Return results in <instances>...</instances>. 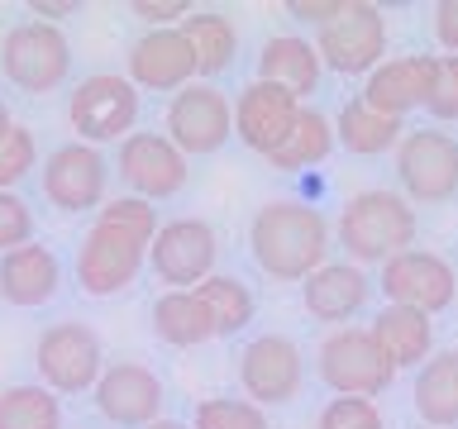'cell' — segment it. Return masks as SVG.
<instances>
[{"label": "cell", "instance_id": "4dcf8cb0", "mask_svg": "<svg viewBox=\"0 0 458 429\" xmlns=\"http://www.w3.org/2000/svg\"><path fill=\"white\" fill-rule=\"evenodd\" d=\"M191 429H272V420L249 396H206L191 410Z\"/></svg>", "mask_w": 458, "mask_h": 429}, {"label": "cell", "instance_id": "ba28073f", "mask_svg": "<svg viewBox=\"0 0 458 429\" xmlns=\"http://www.w3.org/2000/svg\"><path fill=\"white\" fill-rule=\"evenodd\" d=\"M396 181L411 206H444L458 196V139L444 129H406L396 143Z\"/></svg>", "mask_w": 458, "mask_h": 429}, {"label": "cell", "instance_id": "44dd1931", "mask_svg": "<svg viewBox=\"0 0 458 429\" xmlns=\"http://www.w3.org/2000/svg\"><path fill=\"white\" fill-rule=\"evenodd\" d=\"M368 296H372V282L353 263H325L301 282V306H306V315L320 324H339V329L368 306Z\"/></svg>", "mask_w": 458, "mask_h": 429}, {"label": "cell", "instance_id": "52a82bcc", "mask_svg": "<svg viewBox=\"0 0 458 429\" xmlns=\"http://www.w3.org/2000/svg\"><path fill=\"white\" fill-rule=\"evenodd\" d=\"M315 372H320V382L335 396H372L377 400L396 382V367L386 363L382 349L372 343V334L358 324L329 329L325 343L315 349Z\"/></svg>", "mask_w": 458, "mask_h": 429}, {"label": "cell", "instance_id": "8d00e7d4", "mask_svg": "<svg viewBox=\"0 0 458 429\" xmlns=\"http://www.w3.org/2000/svg\"><path fill=\"white\" fill-rule=\"evenodd\" d=\"M129 10H134L148 29H177L186 14H191V5H186V0H134Z\"/></svg>", "mask_w": 458, "mask_h": 429}, {"label": "cell", "instance_id": "60d3db41", "mask_svg": "<svg viewBox=\"0 0 458 429\" xmlns=\"http://www.w3.org/2000/svg\"><path fill=\"white\" fill-rule=\"evenodd\" d=\"M148 429H191V425H182V420H153Z\"/></svg>", "mask_w": 458, "mask_h": 429}, {"label": "cell", "instance_id": "ab89813d", "mask_svg": "<svg viewBox=\"0 0 458 429\" xmlns=\"http://www.w3.org/2000/svg\"><path fill=\"white\" fill-rule=\"evenodd\" d=\"M81 5L77 0H29V20L38 24H57V20H77Z\"/></svg>", "mask_w": 458, "mask_h": 429}, {"label": "cell", "instance_id": "836d02e7", "mask_svg": "<svg viewBox=\"0 0 458 429\" xmlns=\"http://www.w3.org/2000/svg\"><path fill=\"white\" fill-rule=\"evenodd\" d=\"M96 224H114V229H124V234H134L148 243L157 234V210L148 206V200H139V196H110L106 206L96 210Z\"/></svg>", "mask_w": 458, "mask_h": 429}, {"label": "cell", "instance_id": "d6986e66", "mask_svg": "<svg viewBox=\"0 0 458 429\" xmlns=\"http://www.w3.org/2000/svg\"><path fill=\"white\" fill-rule=\"evenodd\" d=\"M429 96V53L386 57L363 77V105L386 114V120H406L411 110H425Z\"/></svg>", "mask_w": 458, "mask_h": 429}, {"label": "cell", "instance_id": "9c48e42d", "mask_svg": "<svg viewBox=\"0 0 458 429\" xmlns=\"http://www.w3.org/2000/svg\"><path fill=\"white\" fill-rule=\"evenodd\" d=\"M310 43L320 53V67L339 77H368L386 53V14L368 0H344V10L325 29H315Z\"/></svg>", "mask_w": 458, "mask_h": 429}, {"label": "cell", "instance_id": "e575fe53", "mask_svg": "<svg viewBox=\"0 0 458 429\" xmlns=\"http://www.w3.org/2000/svg\"><path fill=\"white\" fill-rule=\"evenodd\" d=\"M425 110L435 114L439 124H454L458 120V57L454 53L429 57V96H425Z\"/></svg>", "mask_w": 458, "mask_h": 429}, {"label": "cell", "instance_id": "6da1fadb", "mask_svg": "<svg viewBox=\"0 0 458 429\" xmlns=\"http://www.w3.org/2000/svg\"><path fill=\"white\" fill-rule=\"evenodd\" d=\"M249 253L272 282H306L329 263V220L306 200H267L249 220Z\"/></svg>", "mask_w": 458, "mask_h": 429}, {"label": "cell", "instance_id": "7402d4cb", "mask_svg": "<svg viewBox=\"0 0 458 429\" xmlns=\"http://www.w3.org/2000/svg\"><path fill=\"white\" fill-rule=\"evenodd\" d=\"M372 343L382 349V358L401 367H420L429 353H435V320L420 310H406V306H382L368 324Z\"/></svg>", "mask_w": 458, "mask_h": 429}, {"label": "cell", "instance_id": "277c9868", "mask_svg": "<svg viewBox=\"0 0 458 429\" xmlns=\"http://www.w3.org/2000/svg\"><path fill=\"white\" fill-rule=\"evenodd\" d=\"M34 367L38 386H48L53 396H86L96 391L100 372H106V343L91 324L57 320L34 343Z\"/></svg>", "mask_w": 458, "mask_h": 429}, {"label": "cell", "instance_id": "4fadbf2b", "mask_svg": "<svg viewBox=\"0 0 458 429\" xmlns=\"http://www.w3.org/2000/svg\"><path fill=\"white\" fill-rule=\"evenodd\" d=\"M220 263V239L206 220H167L157 224V234L148 239V267L167 291H191L215 272Z\"/></svg>", "mask_w": 458, "mask_h": 429}, {"label": "cell", "instance_id": "f546056e", "mask_svg": "<svg viewBox=\"0 0 458 429\" xmlns=\"http://www.w3.org/2000/svg\"><path fill=\"white\" fill-rule=\"evenodd\" d=\"M0 429H63V396L38 382H20L0 391Z\"/></svg>", "mask_w": 458, "mask_h": 429}, {"label": "cell", "instance_id": "7c38bea8", "mask_svg": "<svg viewBox=\"0 0 458 429\" xmlns=\"http://www.w3.org/2000/svg\"><path fill=\"white\" fill-rule=\"evenodd\" d=\"M239 386L253 406H292L306 391V353L292 334H258L239 353Z\"/></svg>", "mask_w": 458, "mask_h": 429}, {"label": "cell", "instance_id": "1f68e13d", "mask_svg": "<svg viewBox=\"0 0 458 429\" xmlns=\"http://www.w3.org/2000/svg\"><path fill=\"white\" fill-rule=\"evenodd\" d=\"M315 429H386V415L372 396H335L315 415Z\"/></svg>", "mask_w": 458, "mask_h": 429}, {"label": "cell", "instance_id": "8fae6325", "mask_svg": "<svg viewBox=\"0 0 458 429\" xmlns=\"http://www.w3.org/2000/svg\"><path fill=\"white\" fill-rule=\"evenodd\" d=\"M38 186H43V200L63 214L100 210L110 200V157L100 148H91V143L72 139L43 157Z\"/></svg>", "mask_w": 458, "mask_h": 429}, {"label": "cell", "instance_id": "3957f363", "mask_svg": "<svg viewBox=\"0 0 458 429\" xmlns=\"http://www.w3.org/2000/svg\"><path fill=\"white\" fill-rule=\"evenodd\" d=\"M139 110H143V96L134 91V81L120 77V72H91L72 86L67 96V124L77 143H120L134 134L139 124Z\"/></svg>", "mask_w": 458, "mask_h": 429}, {"label": "cell", "instance_id": "7a4b0ae2", "mask_svg": "<svg viewBox=\"0 0 458 429\" xmlns=\"http://www.w3.org/2000/svg\"><path fill=\"white\" fill-rule=\"evenodd\" d=\"M415 234H420L415 206L401 191H382V186L349 196L339 210V224H335V239L353 267H363V263L382 267L386 257L415 248Z\"/></svg>", "mask_w": 458, "mask_h": 429}, {"label": "cell", "instance_id": "484cf974", "mask_svg": "<svg viewBox=\"0 0 458 429\" xmlns=\"http://www.w3.org/2000/svg\"><path fill=\"white\" fill-rule=\"evenodd\" d=\"M177 29H182V38L191 43L196 72L206 81L234 67V57H239V29H234L229 14H220V10H191Z\"/></svg>", "mask_w": 458, "mask_h": 429}, {"label": "cell", "instance_id": "9a60e30c", "mask_svg": "<svg viewBox=\"0 0 458 429\" xmlns=\"http://www.w3.org/2000/svg\"><path fill=\"white\" fill-rule=\"evenodd\" d=\"M382 296L386 306H406L435 320L458 300V272L429 248H406L382 263Z\"/></svg>", "mask_w": 458, "mask_h": 429}, {"label": "cell", "instance_id": "d590c367", "mask_svg": "<svg viewBox=\"0 0 458 429\" xmlns=\"http://www.w3.org/2000/svg\"><path fill=\"white\" fill-rule=\"evenodd\" d=\"M24 243H34V210L24 196L0 191V253L24 248Z\"/></svg>", "mask_w": 458, "mask_h": 429}, {"label": "cell", "instance_id": "d6a6232c", "mask_svg": "<svg viewBox=\"0 0 458 429\" xmlns=\"http://www.w3.org/2000/svg\"><path fill=\"white\" fill-rule=\"evenodd\" d=\"M38 167V143L24 124H10L0 134V191H14L29 172Z\"/></svg>", "mask_w": 458, "mask_h": 429}, {"label": "cell", "instance_id": "f35d334b", "mask_svg": "<svg viewBox=\"0 0 458 429\" xmlns=\"http://www.w3.org/2000/svg\"><path fill=\"white\" fill-rule=\"evenodd\" d=\"M435 38L444 43V53L458 57V0H439L435 5Z\"/></svg>", "mask_w": 458, "mask_h": 429}, {"label": "cell", "instance_id": "30bf717a", "mask_svg": "<svg viewBox=\"0 0 458 429\" xmlns=\"http://www.w3.org/2000/svg\"><path fill=\"white\" fill-rule=\"evenodd\" d=\"M163 134L177 143L186 157H210L234 139V100L215 81H191L167 100Z\"/></svg>", "mask_w": 458, "mask_h": 429}, {"label": "cell", "instance_id": "cb8c5ba5", "mask_svg": "<svg viewBox=\"0 0 458 429\" xmlns=\"http://www.w3.org/2000/svg\"><path fill=\"white\" fill-rule=\"evenodd\" d=\"M411 400H415V415H420L429 429H454L458 425V349H439V353L425 358L420 372H415Z\"/></svg>", "mask_w": 458, "mask_h": 429}, {"label": "cell", "instance_id": "ffe728a7", "mask_svg": "<svg viewBox=\"0 0 458 429\" xmlns=\"http://www.w3.org/2000/svg\"><path fill=\"white\" fill-rule=\"evenodd\" d=\"M63 286V263L48 243H24V248L0 253V300L14 310H38L48 306Z\"/></svg>", "mask_w": 458, "mask_h": 429}, {"label": "cell", "instance_id": "5b68a950", "mask_svg": "<svg viewBox=\"0 0 458 429\" xmlns=\"http://www.w3.org/2000/svg\"><path fill=\"white\" fill-rule=\"evenodd\" d=\"M0 72H5L10 86H20L29 96H48L57 86H67L72 43L63 24H38V20L10 24L5 38H0Z\"/></svg>", "mask_w": 458, "mask_h": 429}, {"label": "cell", "instance_id": "7bdbcfd3", "mask_svg": "<svg viewBox=\"0 0 458 429\" xmlns=\"http://www.w3.org/2000/svg\"><path fill=\"white\" fill-rule=\"evenodd\" d=\"M81 429H86V425H81Z\"/></svg>", "mask_w": 458, "mask_h": 429}, {"label": "cell", "instance_id": "74e56055", "mask_svg": "<svg viewBox=\"0 0 458 429\" xmlns=\"http://www.w3.org/2000/svg\"><path fill=\"white\" fill-rule=\"evenodd\" d=\"M339 10H344V0H292V5H286V14H292V20L315 24V29H325Z\"/></svg>", "mask_w": 458, "mask_h": 429}, {"label": "cell", "instance_id": "f1b7e54d", "mask_svg": "<svg viewBox=\"0 0 458 429\" xmlns=\"http://www.w3.org/2000/svg\"><path fill=\"white\" fill-rule=\"evenodd\" d=\"M335 148H339V143H335V120H325L320 110L301 105L292 139H286L282 148L267 157V163L277 167V172H306V167H320Z\"/></svg>", "mask_w": 458, "mask_h": 429}, {"label": "cell", "instance_id": "83f0119b", "mask_svg": "<svg viewBox=\"0 0 458 429\" xmlns=\"http://www.w3.org/2000/svg\"><path fill=\"white\" fill-rule=\"evenodd\" d=\"M401 134H406V120H386V114L368 110L363 100H344L339 120H335V143H344L349 153L358 157H377V153H392Z\"/></svg>", "mask_w": 458, "mask_h": 429}, {"label": "cell", "instance_id": "2e32d148", "mask_svg": "<svg viewBox=\"0 0 458 429\" xmlns=\"http://www.w3.org/2000/svg\"><path fill=\"white\" fill-rule=\"evenodd\" d=\"M91 396H96L100 420L114 429H148L153 420H163V406H167L163 377L148 363H134V358L106 363Z\"/></svg>", "mask_w": 458, "mask_h": 429}, {"label": "cell", "instance_id": "5bb4252c", "mask_svg": "<svg viewBox=\"0 0 458 429\" xmlns=\"http://www.w3.org/2000/svg\"><path fill=\"white\" fill-rule=\"evenodd\" d=\"M148 267V243L114 224H91L77 248V286L86 296H120Z\"/></svg>", "mask_w": 458, "mask_h": 429}, {"label": "cell", "instance_id": "d4e9b609", "mask_svg": "<svg viewBox=\"0 0 458 429\" xmlns=\"http://www.w3.org/2000/svg\"><path fill=\"white\" fill-rule=\"evenodd\" d=\"M196 300L206 306L210 315V324H215V339H234L243 334V329L253 324V315H258V296H253V286L234 277V272H210L200 286H191Z\"/></svg>", "mask_w": 458, "mask_h": 429}, {"label": "cell", "instance_id": "ac0fdd59", "mask_svg": "<svg viewBox=\"0 0 458 429\" xmlns=\"http://www.w3.org/2000/svg\"><path fill=\"white\" fill-rule=\"evenodd\" d=\"M129 81L134 91H167L177 96L182 86H191L196 72V53L191 43L182 38V29H143V34L129 43Z\"/></svg>", "mask_w": 458, "mask_h": 429}, {"label": "cell", "instance_id": "4316f807", "mask_svg": "<svg viewBox=\"0 0 458 429\" xmlns=\"http://www.w3.org/2000/svg\"><path fill=\"white\" fill-rule=\"evenodd\" d=\"M148 324L167 349H200V343L215 339V324L206 306L196 300V291H163L148 310Z\"/></svg>", "mask_w": 458, "mask_h": 429}, {"label": "cell", "instance_id": "8992f818", "mask_svg": "<svg viewBox=\"0 0 458 429\" xmlns=\"http://www.w3.org/2000/svg\"><path fill=\"white\" fill-rule=\"evenodd\" d=\"M110 172L129 186V196L157 206V200H172V196L186 191V181H191V157H186L167 134H153V129L139 134L134 129L129 139L114 143V167Z\"/></svg>", "mask_w": 458, "mask_h": 429}, {"label": "cell", "instance_id": "b9f144b4", "mask_svg": "<svg viewBox=\"0 0 458 429\" xmlns=\"http://www.w3.org/2000/svg\"><path fill=\"white\" fill-rule=\"evenodd\" d=\"M10 124H14V120H10V105H5V100H0V134H5Z\"/></svg>", "mask_w": 458, "mask_h": 429}, {"label": "cell", "instance_id": "e0dca14e", "mask_svg": "<svg viewBox=\"0 0 458 429\" xmlns=\"http://www.w3.org/2000/svg\"><path fill=\"white\" fill-rule=\"evenodd\" d=\"M301 105H306V100L292 96L286 86H272V81L253 77L234 96V139L243 148H253L258 157H272L286 139H292Z\"/></svg>", "mask_w": 458, "mask_h": 429}, {"label": "cell", "instance_id": "603a6c76", "mask_svg": "<svg viewBox=\"0 0 458 429\" xmlns=\"http://www.w3.org/2000/svg\"><path fill=\"white\" fill-rule=\"evenodd\" d=\"M320 53H315L310 38L301 34H272L258 53V81L286 86L292 96H310L320 86Z\"/></svg>", "mask_w": 458, "mask_h": 429}]
</instances>
